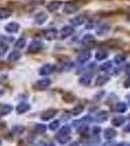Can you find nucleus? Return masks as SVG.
I'll return each instance as SVG.
<instances>
[{"mask_svg": "<svg viewBox=\"0 0 130 146\" xmlns=\"http://www.w3.org/2000/svg\"><path fill=\"white\" fill-rule=\"evenodd\" d=\"M57 109H48L46 111H44L41 114V120L42 121H49L50 119L53 118L54 116L57 114Z\"/></svg>", "mask_w": 130, "mask_h": 146, "instance_id": "1", "label": "nucleus"}, {"mask_svg": "<svg viewBox=\"0 0 130 146\" xmlns=\"http://www.w3.org/2000/svg\"><path fill=\"white\" fill-rule=\"evenodd\" d=\"M30 109L29 104L27 102H22L16 107V111H17L18 114H23V113H25L27 111Z\"/></svg>", "mask_w": 130, "mask_h": 146, "instance_id": "2", "label": "nucleus"}, {"mask_svg": "<svg viewBox=\"0 0 130 146\" xmlns=\"http://www.w3.org/2000/svg\"><path fill=\"white\" fill-rule=\"evenodd\" d=\"M104 136H105L106 139L111 140L117 136V131H115L113 129L108 128V129H105V131H104Z\"/></svg>", "mask_w": 130, "mask_h": 146, "instance_id": "3", "label": "nucleus"}, {"mask_svg": "<svg viewBox=\"0 0 130 146\" xmlns=\"http://www.w3.org/2000/svg\"><path fill=\"white\" fill-rule=\"evenodd\" d=\"M109 117V113L107 111H101L96 115L95 119L98 123H103V122L107 121Z\"/></svg>", "mask_w": 130, "mask_h": 146, "instance_id": "4", "label": "nucleus"}, {"mask_svg": "<svg viewBox=\"0 0 130 146\" xmlns=\"http://www.w3.org/2000/svg\"><path fill=\"white\" fill-rule=\"evenodd\" d=\"M124 122H125L124 117L117 116V117H115V118L112 120V122H111V123H112L113 126H115V127H120L121 125L124 124Z\"/></svg>", "mask_w": 130, "mask_h": 146, "instance_id": "5", "label": "nucleus"}, {"mask_svg": "<svg viewBox=\"0 0 130 146\" xmlns=\"http://www.w3.org/2000/svg\"><path fill=\"white\" fill-rule=\"evenodd\" d=\"M25 131V127L21 126V125H16L12 128V133L15 135H20Z\"/></svg>", "mask_w": 130, "mask_h": 146, "instance_id": "6", "label": "nucleus"}, {"mask_svg": "<svg viewBox=\"0 0 130 146\" xmlns=\"http://www.w3.org/2000/svg\"><path fill=\"white\" fill-rule=\"evenodd\" d=\"M70 131H72L70 127L68 126V125H65V126H63L62 129L59 131V133L57 135H70Z\"/></svg>", "mask_w": 130, "mask_h": 146, "instance_id": "7", "label": "nucleus"}, {"mask_svg": "<svg viewBox=\"0 0 130 146\" xmlns=\"http://www.w3.org/2000/svg\"><path fill=\"white\" fill-rule=\"evenodd\" d=\"M56 139L58 140V142L60 143V144L64 145L70 140V135H56Z\"/></svg>", "mask_w": 130, "mask_h": 146, "instance_id": "8", "label": "nucleus"}, {"mask_svg": "<svg viewBox=\"0 0 130 146\" xmlns=\"http://www.w3.org/2000/svg\"><path fill=\"white\" fill-rule=\"evenodd\" d=\"M12 106L10 105H4V106H2L0 108V116H5V115L9 114L11 111H12Z\"/></svg>", "mask_w": 130, "mask_h": 146, "instance_id": "9", "label": "nucleus"}, {"mask_svg": "<svg viewBox=\"0 0 130 146\" xmlns=\"http://www.w3.org/2000/svg\"><path fill=\"white\" fill-rule=\"evenodd\" d=\"M46 129H47L46 125H43V124H37L36 126H35V131H36V133H39V135H43V133L46 131Z\"/></svg>", "mask_w": 130, "mask_h": 146, "instance_id": "10", "label": "nucleus"}, {"mask_svg": "<svg viewBox=\"0 0 130 146\" xmlns=\"http://www.w3.org/2000/svg\"><path fill=\"white\" fill-rule=\"evenodd\" d=\"M126 109H127V106H126V104L123 102H119V104L115 106V111L117 112H119V113H123L126 111Z\"/></svg>", "mask_w": 130, "mask_h": 146, "instance_id": "11", "label": "nucleus"}, {"mask_svg": "<svg viewBox=\"0 0 130 146\" xmlns=\"http://www.w3.org/2000/svg\"><path fill=\"white\" fill-rule=\"evenodd\" d=\"M63 100L68 103H72L74 102V96L72 95V94H65L63 96Z\"/></svg>", "mask_w": 130, "mask_h": 146, "instance_id": "12", "label": "nucleus"}, {"mask_svg": "<svg viewBox=\"0 0 130 146\" xmlns=\"http://www.w3.org/2000/svg\"><path fill=\"white\" fill-rule=\"evenodd\" d=\"M76 129H77V131H78V133L83 135V133H86L87 131H88V126H87L86 124H82L81 126H79Z\"/></svg>", "mask_w": 130, "mask_h": 146, "instance_id": "13", "label": "nucleus"}, {"mask_svg": "<svg viewBox=\"0 0 130 146\" xmlns=\"http://www.w3.org/2000/svg\"><path fill=\"white\" fill-rule=\"evenodd\" d=\"M82 112H83V106H82V105H77L76 107H74V109H72V114H74V116H77V115L81 114Z\"/></svg>", "mask_w": 130, "mask_h": 146, "instance_id": "14", "label": "nucleus"}, {"mask_svg": "<svg viewBox=\"0 0 130 146\" xmlns=\"http://www.w3.org/2000/svg\"><path fill=\"white\" fill-rule=\"evenodd\" d=\"M59 126H60V122H59L58 120H55V121H53L52 123H50V125H49V129H50L51 131H56V129L59 128Z\"/></svg>", "mask_w": 130, "mask_h": 146, "instance_id": "15", "label": "nucleus"}, {"mask_svg": "<svg viewBox=\"0 0 130 146\" xmlns=\"http://www.w3.org/2000/svg\"><path fill=\"white\" fill-rule=\"evenodd\" d=\"M108 80L109 79L107 78V77H99V78L97 79V81H96V85H97V86H102V85L105 84Z\"/></svg>", "mask_w": 130, "mask_h": 146, "instance_id": "16", "label": "nucleus"}, {"mask_svg": "<svg viewBox=\"0 0 130 146\" xmlns=\"http://www.w3.org/2000/svg\"><path fill=\"white\" fill-rule=\"evenodd\" d=\"M38 86H41L42 88H46V87H48L49 85H50V81L49 80H43V81H40L38 82Z\"/></svg>", "mask_w": 130, "mask_h": 146, "instance_id": "17", "label": "nucleus"}, {"mask_svg": "<svg viewBox=\"0 0 130 146\" xmlns=\"http://www.w3.org/2000/svg\"><path fill=\"white\" fill-rule=\"evenodd\" d=\"M92 133H93V135L98 136L99 133H101V128H100V127H94L93 131H92Z\"/></svg>", "mask_w": 130, "mask_h": 146, "instance_id": "18", "label": "nucleus"}, {"mask_svg": "<svg viewBox=\"0 0 130 146\" xmlns=\"http://www.w3.org/2000/svg\"><path fill=\"white\" fill-rule=\"evenodd\" d=\"M124 87L125 88H128V87H130V77L124 82Z\"/></svg>", "mask_w": 130, "mask_h": 146, "instance_id": "19", "label": "nucleus"}, {"mask_svg": "<svg viewBox=\"0 0 130 146\" xmlns=\"http://www.w3.org/2000/svg\"><path fill=\"white\" fill-rule=\"evenodd\" d=\"M123 131H126V133H130V123H129L128 125H126V126L124 127Z\"/></svg>", "mask_w": 130, "mask_h": 146, "instance_id": "20", "label": "nucleus"}, {"mask_svg": "<svg viewBox=\"0 0 130 146\" xmlns=\"http://www.w3.org/2000/svg\"><path fill=\"white\" fill-rule=\"evenodd\" d=\"M70 146H78V142H72V144H70Z\"/></svg>", "mask_w": 130, "mask_h": 146, "instance_id": "21", "label": "nucleus"}, {"mask_svg": "<svg viewBox=\"0 0 130 146\" xmlns=\"http://www.w3.org/2000/svg\"><path fill=\"white\" fill-rule=\"evenodd\" d=\"M48 146H55V145H54V144H49Z\"/></svg>", "mask_w": 130, "mask_h": 146, "instance_id": "22", "label": "nucleus"}, {"mask_svg": "<svg viewBox=\"0 0 130 146\" xmlns=\"http://www.w3.org/2000/svg\"><path fill=\"white\" fill-rule=\"evenodd\" d=\"M0 145H1V140H0Z\"/></svg>", "mask_w": 130, "mask_h": 146, "instance_id": "23", "label": "nucleus"}, {"mask_svg": "<svg viewBox=\"0 0 130 146\" xmlns=\"http://www.w3.org/2000/svg\"><path fill=\"white\" fill-rule=\"evenodd\" d=\"M128 146H130V145H128Z\"/></svg>", "mask_w": 130, "mask_h": 146, "instance_id": "24", "label": "nucleus"}]
</instances>
